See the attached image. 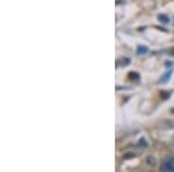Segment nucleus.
I'll return each mask as SVG.
<instances>
[{"mask_svg":"<svg viewBox=\"0 0 174 172\" xmlns=\"http://www.w3.org/2000/svg\"><path fill=\"white\" fill-rule=\"evenodd\" d=\"M160 170L161 171H169V172H174V157H168L166 158L161 165H160Z\"/></svg>","mask_w":174,"mask_h":172,"instance_id":"nucleus-1","label":"nucleus"},{"mask_svg":"<svg viewBox=\"0 0 174 172\" xmlns=\"http://www.w3.org/2000/svg\"><path fill=\"white\" fill-rule=\"evenodd\" d=\"M146 164L149 166H151V167H154L157 165V160H156V158L153 156H149V157H146Z\"/></svg>","mask_w":174,"mask_h":172,"instance_id":"nucleus-2","label":"nucleus"},{"mask_svg":"<svg viewBox=\"0 0 174 172\" xmlns=\"http://www.w3.org/2000/svg\"><path fill=\"white\" fill-rule=\"evenodd\" d=\"M172 72H173V70H171V71H168V72H166L163 77H161V79L159 80L161 84H164V83H166V81H168V79H169V77H171V74H172Z\"/></svg>","mask_w":174,"mask_h":172,"instance_id":"nucleus-3","label":"nucleus"},{"mask_svg":"<svg viewBox=\"0 0 174 172\" xmlns=\"http://www.w3.org/2000/svg\"><path fill=\"white\" fill-rule=\"evenodd\" d=\"M158 20H159L161 23H164V24H167V23L169 22V19H168L166 15H164V14H160V15H158Z\"/></svg>","mask_w":174,"mask_h":172,"instance_id":"nucleus-4","label":"nucleus"},{"mask_svg":"<svg viewBox=\"0 0 174 172\" xmlns=\"http://www.w3.org/2000/svg\"><path fill=\"white\" fill-rule=\"evenodd\" d=\"M148 51H149L148 47H142V45H139V47L137 48V53H138V55H144V53H146Z\"/></svg>","mask_w":174,"mask_h":172,"instance_id":"nucleus-5","label":"nucleus"}]
</instances>
